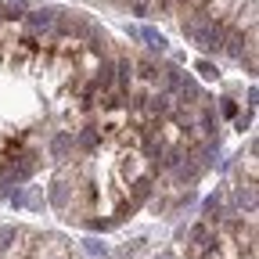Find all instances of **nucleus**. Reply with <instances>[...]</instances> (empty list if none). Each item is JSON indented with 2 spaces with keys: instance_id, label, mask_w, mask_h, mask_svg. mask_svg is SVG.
Here are the masks:
<instances>
[{
  "instance_id": "0eeeda50",
  "label": "nucleus",
  "mask_w": 259,
  "mask_h": 259,
  "mask_svg": "<svg viewBox=\"0 0 259 259\" xmlns=\"http://www.w3.org/2000/svg\"><path fill=\"white\" fill-rule=\"evenodd\" d=\"M79 148L83 151H94L97 148V130H90V126L83 130V134H79Z\"/></svg>"
},
{
  "instance_id": "20e7f679",
  "label": "nucleus",
  "mask_w": 259,
  "mask_h": 259,
  "mask_svg": "<svg viewBox=\"0 0 259 259\" xmlns=\"http://www.w3.org/2000/svg\"><path fill=\"white\" fill-rule=\"evenodd\" d=\"M115 83H119V90H122V94L130 90V83H134V65H130L126 58L115 65Z\"/></svg>"
},
{
  "instance_id": "7ed1b4c3",
  "label": "nucleus",
  "mask_w": 259,
  "mask_h": 259,
  "mask_svg": "<svg viewBox=\"0 0 259 259\" xmlns=\"http://www.w3.org/2000/svg\"><path fill=\"white\" fill-rule=\"evenodd\" d=\"M72 134H54V141H51V158H69V151H72Z\"/></svg>"
},
{
  "instance_id": "f03ea898",
  "label": "nucleus",
  "mask_w": 259,
  "mask_h": 259,
  "mask_svg": "<svg viewBox=\"0 0 259 259\" xmlns=\"http://www.w3.org/2000/svg\"><path fill=\"white\" fill-rule=\"evenodd\" d=\"M58 22V11L54 8H40V11H29V29L32 32H47L51 25Z\"/></svg>"
},
{
  "instance_id": "423d86ee",
  "label": "nucleus",
  "mask_w": 259,
  "mask_h": 259,
  "mask_svg": "<svg viewBox=\"0 0 259 259\" xmlns=\"http://www.w3.org/2000/svg\"><path fill=\"white\" fill-rule=\"evenodd\" d=\"M141 40H148V47L151 51H166V36H162V32H155V29H141Z\"/></svg>"
},
{
  "instance_id": "9d476101",
  "label": "nucleus",
  "mask_w": 259,
  "mask_h": 259,
  "mask_svg": "<svg viewBox=\"0 0 259 259\" xmlns=\"http://www.w3.org/2000/svg\"><path fill=\"white\" fill-rule=\"evenodd\" d=\"M194 69L202 72V79H216V76H220V69H216L212 61H198V65H194Z\"/></svg>"
},
{
  "instance_id": "f8f14e48",
  "label": "nucleus",
  "mask_w": 259,
  "mask_h": 259,
  "mask_svg": "<svg viewBox=\"0 0 259 259\" xmlns=\"http://www.w3.org/2000/svg\"><path fill=\"white\" fill-rule=\"evenodd\" d=\"M87 252H90V255H105V245L90 238V241H87Z\"/></svg>"
},
{
  "instance_id": "9b49d317",
  "label": "nucleus",
  "mask_w": 259,
  "mask_h": 259,
  "mask_svg": "<svg viewBox=\"0 0 259 259\" xmlns=\"http://www.w3.org/2000/svg\"><path fill=\"white\" fill-rule=\"evenodd\" d=\"M220 108H223L227 119H234V115H238V101H234V97H223V105H220Z\"/></svg>"
},
{
  "instance_id": "6e6552de",
  "label": "nucleus",
  "mask_w": 259,
  "mask_h": 259,
  "mask_svg": "<svg viewBox=\"0 0 259 259\" xmlns=\"http://www.w3.org/2000/svg\"><path fill=\"white\" fill-rule=\"evenodd\" d=\"M18 238V231H15V227H0V252H4V248H11V241Z\"/></svg>"
},
{
  "instance_id": "39448f33",
  "label": "nucleus",
  "mask_w": 259,
  "mask_h": 259,
  "mask_svg": "<svg viewBox=\"0 0 259 259\" xmlns=\"http://www.w3.org/2000/svg\"><path fill=\"white\" fill-rule=\"evenodd\" d=\"M51 205H58V209L69 205V184H65V180H54L51 184Z\"/></svg>"
},
{
  "instance_id": "ddd939ff",
  "label": "nucleus",
  "mask_w": 259,
  "mask_h": 259,
  "mask_svg": "<svg viewBox=\"0 0 259 259\" xmlns=\"http://www.w3.org/2000/svg\"><path fill=\"white\" fill-rule=\"evenodd\" d=\"M158 259H177V255H173V252H162V255H158Z\"/></svg>"
},
{
  "instance_id": "f257e3e1",
  "label": "nucleus",
  "mask_w": 259,
  "mask_h": 259,
  "mask_svg": "<svg viewBox=\"0 0 259 259\" xmlns=\"http://www.w3.org/2000/svg\"><path fill=\"white\" fill-rule=\"evenodd\" d=\"M32 169H36V155H22V158H15V162H8V169H4V177L18 184V180L32 177Z\"/></svg>"
},
{
  "instance_id": "1a4fd4ad",
  "label": "nucleus",
  "mask_w": 259,
  "mask_h": 259,
  "mask_svg": "<svg viewBox=\"0 0 259 259\" xmlns=\"http://www.w3.org/2000/svg\"><path fill=\"white\" fill-rule=\"evenodd\" d=\"M180 83H184L180 69H173V65H169V69H166V87H169V90H180Z\"/></svg>"
}]
</instances>
